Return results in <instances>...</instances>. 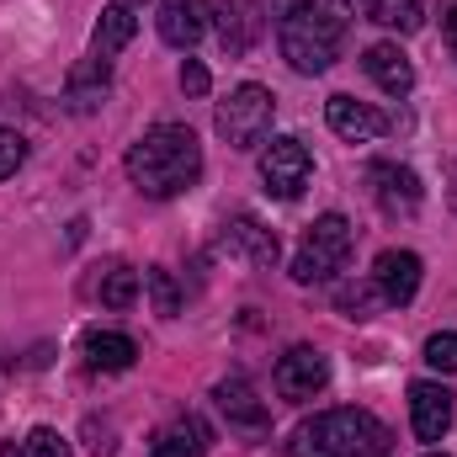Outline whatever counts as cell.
Listing matches in <instances>:
<instances>
[{
  "label": "cell",
  "instance_id": "cell-32",
  "mask_svg": "<svg viewBox=\"0 0 457 457\" xmlns=\"http://www.w3.org/2000/svg\"><path fill=\"white\" fill-rule=\"evenodd\" d=\"M426 457H447V453H426Z\"/></svg>",
  "mask_w": 457,
  "mask_h": 457
},
{
  "label": "cell",
  "instance_id": "cell-24",
  "mask_svg": "<svg viewBox=\"0 0 457 457\" xmlns=\"http://www.w3.org/2000/svg\"><path fill=\"white\" fill-rule=\"evenodd\" d=\"M378 303H383L378 282H341V287H336V309H341L345 320H372Z\"/></svg>",
  "mask_w": 457,
  "mask_h": 457
},
{
  "label": "cell",
  "instance_id": "cell-25",
  "mask_svg": "<svg viewBox=\"0 0 457 457\" xmlns=\"http://www.w3.org/2000/svg\"><path fill=\"white\" fill-rule=\"evenodd\" d=\"M144 287H149L160 320H176V314H181V287H176V277H170L165 266H149V271H144Z\"/></svg>",
  "mask_w": 457,
  "mask_h": 457
},
{
  "label": "cell",
  "instance_id": "cell-3",
  "mask_svg": "<svg viewBox=\"0 0 457 457\" xmlns=\"http://www.w3.org/2000/svg\"><path fill=\"white\" fill-rule=\"evenodd\" d=\"M394 431L367 410H325L287 436V457H388Z\"/></svg>",
  "mask_w": 457,
  "mask_h": 457
},
{
  "label": "cell",
  "instance_id": "cell-5",
  "mask_svg": "<svg viewBox=\"0 0 457 457\" xmlns=\"http://www.w3.org/2000/svg\"><path fill=\"white\" fill-rule=\"evenodd\" d=\"M271 117H277V96L250 80V86H234L228 102H219L213 122H219V138H224L228 149H255V144H266Z\"/></svg>",
  "mask_w": 457,
  "mask_h": 457
},
{
  "label": "cell",
  "instance_id": "cell-28",
  "mask_svg": "<svg viewBox=\"0 0 457 457\" xmlns=\"http://www.w3.org/2000/svg\"><path fill=\"white\" fill-rule=\"evenodd\" d=\"M181 91H187V96H208V91H213V75H208L203 59H187V64H181Z\"/></svg>",
  "mask_w": 457,
  "mask_h": 457
},
{
  "label": "cell",
  "instance_id": "cell-2",
  "mask_svg": "<svg viewBox=\"0 0 457 457\" xmlns=\"http://www.w3.org/2000/svg\"><path fill=\"white\" fill-rule=\"evenodd\" d=\"M345 32H351V0H298L282 16L277 43L298 75H325L341 59Z\"/></svg>",
  "mask_w": 457,
  "mask_h": 457
},
{
  "label": "cell",
  "instance_id": "cell-11",
  "mask_svg": "<svg viewBox=\"0 0 457 457\" xmlns=\"http://www.w3.org/2000/svg\"><path fill=\"white\" fill-rule=\"evenodd\" d=\"M420 255L415 250H383L378 261H372V282H378V293H383V303H394V309H404V303H415V293H420Z\"/></svg>",
  "mask_w": 457,
  "mask_h": 457
},
{
  "label": "cell",
  "instance_id": "cell-4",
  "mask_svg": "<svg viewBox=\"0 0 457 457\" xmlns=\"http://www.w3.org/2000/svg\"><path fill=\"white\" fill-rule=\"evenodd\" d=\"M351 245H356V234H351V219H345V213L314 219V224L303 228V239H298L293 282H303V287H309V282H330L345 261H351Z\"/></svg>",
  "mask_w": 457,
  "mask_h": 457
},
{
  "label": "cell",
  "instance_id": "cell-29",
  "mask_svg": "<svg viewBox=\"0 0 457 457\" xmlns=\"http://www.w3.org/2000/svg\"><path fill=\"white\" fill-rule=\"evenodd\" d=\"M86 436H91L86 447H91L96 457H112V453H117V442H112V426H102V420H86Z\"/></svg>",
  "mask_w": 457,
  "mask_h": 457
},
{
  "label": "cell",
  "instance_id": "cell-7",
  "mask_svg": "<svg viewBox=\"0 0 457 457\" xmlns=\"http://www.w3.org/2000/svg\"><path fill=\"white\" fill-rule=\"evenodd\" d=\"M367 187H372V203L388 213V219H415L420 203H426V187L410 165L399 160H372L367 165Z\"/></svg>",
  "mask_w": 457,
  "mask_h": 457
},
{
  "label": "cell",
  "instance_id": "cell-27",
  "mask_svg": "<svg viewBox=\"0 0 457 457\" xmlns=\"http://www.w3.org/2000/svg\"><path fill=\"white\" fill-rule=\"evenodd\" d=\"M21 160H27V138H21V133H11V128H0V181H5V176H16V170H21Z\"/></svg>",
  "mask_w": 457,
  "mask_h": 457
},
{
  "label": "cell",
  "instance_id": "cell-31",
  "mask_svg": "<svg viewBox=\"0 0 457 457\" xmlns=\"http://www.w3.org/2000/svg\"><path fill=\"white\" fill-rule=\"evenodd\" d=\"M447 203H453V213H457V160H453V170H447Z\"/></svg>",
  "mask_w": 457,
  "mask_h": 457
},
{
  "label": "cell",
  "instance_id": "cell-17",
  "mask_svg": "<svg viewBox=\"0 0 457 457\" xmlns=\"http://www.w3.org/2000/svg\"><path fill=\"white\" fill-rule=\"evenodd\" d=\"M213 447V426L203 420V415H176L170 426H160L154 431V457H208Z\"/></svg>",
  "mask_w": 457,
  "mask_h": 457
},
{
  "label": "cell",
  "instance_id": "cell-22",
  "mask_svg": "<svg viewBox=\"0 0 457 457\" xmlns=\"http://www.w3.org/2000/svg\"><path fill=\"white\" fill-rule=\"evenodd\" d=\"M0 457H70V442H64L54 426H37V431H27L21 442H5Z\"/></svg>",
  "mask_w": 457,
  "mask_h": 457
},
{
  "label": "cell",
  "instance_id": "cell-21",
  "mask_svg": "<svg viewBox=\"0 0 457 457\" xmlns=\"http://www.w3.org/2000/svg\"><path fill=\"white\" fill-rule=\"evenodd\" d=\"M107 80H112V64L91 54L86 64H75V70H70V102H75V107H91V102H102Z\"/></svg>",
  "mask_w": 457,
  "mask_h": 457
},
{
  "label": "cell",
  "instance_id": "cell-12",
  "mask_svg": "<svg viewBox=\"0 0 457 457\" xmlns=\"http://www.w3.org/2000/svg\"><path fill=\"white\" fill-rule=\"evenodd\" d=\"M410 426H415L420 442H442L447 426H453V394L442 383H431V378L410 383Z\"/></svg>",
  "mask_w": 457,
  "mask_h": 457
},
{
  "label": "cell",
  "instance_id": "cell-20",
  "mask_svg": "<svg viewBox=\"0 0 457 457\" xmlns=\"http://www.w3.org/2000/svg\"><path fill=\"white\" fill-rule=\"evenodd\" d=\"M361 16L388 27V32H420L426 27V0H361Z\"/></svg>",
  "mask_w": 457,
  "mask_h": 457
},
{
  "label": "cell",
  "instance_id": "cell-6",
  "mask_svg": "<svg viewBox=\"0 0 457 457\" xmlns=\"http://www.w3.org/2000/svg\"><path fill=\"white\" fill-rule=\"evenodd\" d=\"M309 176H314V154H309V144H303V138L277 133V138L261 149V181H266V192H271L277 203L303 197Z\"/></svg>",
  "mask_w": 457,
  "mask_h": 457
},
{
  "label": "cell",
  "instance_id": "cell-23",
  "mask_svg": "<svg viewBox=\"0 0 457 457\" xmlns=\"http://www.w3.org/2000/svg\"><path fill=\"white\" fill-rule=\"evenodd\" d=\"M133 293H138V277L122 266V261H112V266H102V282H96V298L107 303V309H128L133 303Z\"/></svg>",
  "mask_w": 457,
  "mask_h": 457
},
{
  "label": "cell",
  "instance_id": "cell-8",
  "mask_svg": "<svg viewBox=\"0 0 457 457\" xmlns=\"http://www.w3.org/2000/svg\"><path fill=\"white\" fill-rule=\"evenodd\" d=\"M224 250L239 255L245 266H255V271H271L282 261V239L261 224V219H250V213H234L224 224Z\"/></svg>",
  "mask_w": 457,
  "mask_h": 457
},
{
  "label": "cell",
  "instance_id": "cell-18",
  "mask_svg": "<svg viewBox=\"0 0 457 457\" xmlns=\"http://www.w3.org/2000/svg\"><path fill=\"white\" fill-rule=\"evenodd\" d=\"M133 32H138V16H133V5H128V0H112V5L96 16V27H91V54L112 64L117 54L133 43Z\"/></svg>",
  "mask_w": 457,
  "mask_h": 457
},
{
  "label": "cell",
  "instance_id": "cell-10",
  "mask_svg": "<svg viewBox=\"0 0 457 457\" xmlns=\"http://www.w3.org/2000/svg\"><path fill=\"white\" fill-rule=\"evenodd\" d=\"M213 21H219V43H224L228 59H245V54L261 43V32H266L261 0H219Z\"/></svg>",
  "mask_w": 457,
  "mask_h": 457
},
{
  "label": "cell",
  "instance_id": "cell-13",
  "mask_svg": "<svg viewBox=\"0 0 457 457\" xmlns=\"http://www.w3.org/2000/svg\"><path fill=\"white\" fill-rule=\"evenodd\" d=\"M213 404L224 410V420H228V426H239V431H255V436H261V431L271 426V410L255 399L250 378H239V372H234V378H224V383L213 388Z\"/></svg>",
  "mask_w": 457,
  "mask_h": 457
},
{
  "label": "cell",
  "instance_id": "cell-1",
  "mask_svg": "<svg viewBox=\"0 0 457 457\" xmlns=\"http://www.w3.org/2000/svg\"><path fill=\"white\" fill-rule=\"evenodd\" d=\"M122 165H128V181H133L144 197H181V192H192L197 176H203V144H197L192 128L160 122V128H149V133L128 149Z\"/></svg>",
  "mask_w": 457,
  "mask_h": 457
},
{
  "label": "cell",
  "instance_id": "cell-16",
  "mask_svg": "<svg viewBox=\"0 0 457 457\" xmlns=\"http://www.w3.org/2000/svg\"><path fill=\"white\" fill-rule=\"evenodd\" d=\"M325 122L341 133L345 144H367V138L388 133V117L378 107H367V102H356V96H330L325 102Z\"/></svg>",
  "mask_w": 457,
  "mask_h": 457
},
{
  "label": "cell",
  "instance_id": "cell-19",
  "mask_svg": "<svg viewBox=\"0 0 457 457\" xmlns=\"http://www.w3.org/2000/svg\"><path fill=\"white\" fill-rule=\"evenodd\" d=\"M80 351H86V361H91L96 372H128V367L138 361V345L128 341V336H117V330H91Z\"/></svg>",
  "mask_w": 457,
  "mask_h": 457
},
{
  "label": "cell",
  "instance_id": "cell-30",
  "mask_svg": "<svg viewBox=\"0 0 457 457\" xmlns=\"http://www.w3.org/2000/svg\"><path fill=\"white\" fill-rule=\"evenodd\" d=\"M442 37H447V48H453V59H457V5L447 11V21H442Z\"/></svg>",
  "mask_w": 457,
  "mask_h": 457
},
{
  "label": "cell",
  "instance_id": "cell-15",
  "mask_svg": "<svg viewBox=\"0 0 457 457\" xmlns=\"http://www.w3.org/2000/svg\"><path fill=\"white\" fill-rule=\"evenodd\" d=\"M208 21H213L208 0H160V37L170 48H197Z\"/></svg>",
  "mask_w": 457,
  "mask_h": 457
},
{
  "label": "cell",
  "instance_id": "cell-9",
  "mask_svg": "<svg viewBox=\"0 0 457 457\" xmlns=\"http://www.w3.org/2000/svg\"><path fill=\"white\" fill-rule=\"evenodd\" d=\"M325 383H330V361L314 345H293L277 361V394L282 399H314V394H325Z\"/></svg>",
  "mask_w": 457,
  "mask_h": 457
},
{
  "label": "cell",
  "instance_id": "cell-26",
  "mask_svg": "<svg viewBox=\"0 0 457 457\" xmlns=\"http://www.w3.org/2000/svg\"><path fill=\"white\" fill-rule=\"evenodd\" d=\"M426 367H436V372H457V330H442V336L426 341Z\"/></svg>",
  "mask_w": 457,
  "mask_h": 457
},
{
  "label": "cell",
  "instance_id": "cell-14",
  "mask_svg": "<svg viewBox=\"0 0 457 457\" xmlns=\"http://www.w3.org/2000/svg\"><path fill=\"white\" fill-rule=\"evenodd\" d=\"M361 70H367L372 86L388 91V96H410V91H415V64H410V54H404L399 43H372V48L361 54Z\"/></svg>",
  "mask_w": 457,
  "mask_h": 457
}]
</instances>
